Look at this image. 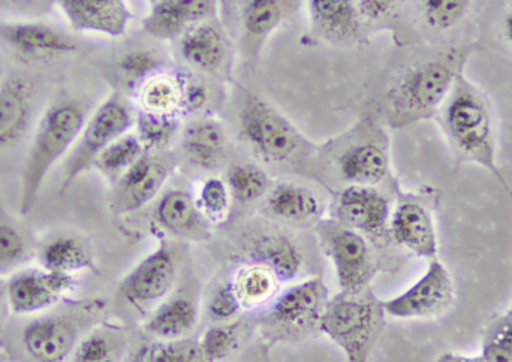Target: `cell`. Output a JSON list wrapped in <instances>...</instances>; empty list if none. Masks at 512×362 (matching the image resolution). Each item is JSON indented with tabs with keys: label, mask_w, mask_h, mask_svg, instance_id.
<instances>
[{
	"label": "cell",
	"mask_w": 512,
	"mask_h": 362,
	"mask_svg": "<svg viewBox=\"0 0 512 362\" xmlns=\"http://www.w3.org/2000/svg\"><path fill=\"white\" fill-rule=\"evenodd\" d=\"M471 53L469 45H448L400 69L385 96L391 125L406 126L436 117L454 81L463 74V66Z\"/></svg>",
	"instance_id": "obj_1"
},
{
	"label": "cell",
	"mask_w": 512,
	"mask_h": 362,
	"mask_svg": "<svg viewBox=\"0 0 512 362\" xmlns=\"http://www.w3.org/2000/svg\"><path fill=\"white\" fill-rule=\"evenodd\" d=\"M436 117L454 156L460 162L480 165L492 173L512 196L496 165L495 120L483 90L460 74Z\"/></svg>",
	"instance_id": "obj_2"
},
{
	"label": "cell",
	"mask_w": 512,
	"mask_h": 362,
	"mask_svg": "<svg viewBox=\"0 0 512 362\" xmlns=\"http://www.w3.org/2000/svg\"><path fill=\"white\" fill-rule=\"evenodd\" d=\"M89 113L86 105L74 98H62L45 108L39 117L32 143L21 171L18 211L29 216L36 207L48 174L77 143Z\"/></svg>",
	"instance_id": "obj_3"
},
{
	"label": "cell",
	"mask_w": 512,
	"mask_h": 362,
	"mask_svg": "<svg viewBox=\"0 0 512 362\" xmlns=\"http://www.w3.org/2000/svg\"><path fill=\"white\" fill-rule=\"evenodd\" d=\"M384 307L372 289L328 300L319 330L342 349L348 362H369L385 328Z\"/></svg>",
	"instance_id": "obj_4"
},
{
	"label": "cell",
	"mask_w": 512,
	"mask_h": 362,
	"mask_svg": "<svg viewBox=\"0 0 512 362\" xmlns=\"http://www.w3.org/2000/svg\"><path fill=\"white\" fill-rule=\"evenodd\" d=\"M319 244L336 271L342 294H360L378 273V258L369 238L334 219L316 225Z\"/></svg>",
	"instance_id": "obj_5"
},
{
	"label": "cell",
	"mask_w": 512,
	"mask_h": 362,
	"mask_svg": "<svg viewBox=\"0 0 512 362\" xmlns=\"http://www.w3.org/2000/svg\"><path fill=\"white\" fill-rule=\"evenodd\" d=\"M239 129L249 149L265 164L292 161L304 143L292 123L254 93L246 95L240 105Z\"/></svg>",
	"instance_id": "obj_6"
},
{
	"label": "cell",
	"mask_w": 512,
	"mask_h": 362,
	"mask_svg": "<svg viewBox=\"0 0 512 362\" xmlns=\"http://www.w3.org/2000/svg\"><path fill=\"white\" fill-rule=\"evenodd\" d=\"M328 303V289L319 277L295 283L277 295L261 321L268 340H294L319 330Z\"/></svg>",
	"instance_id": "obj_7"
},
{
	"label": "cell",
	"mask_w": 512,
	"mask_h": 362,
	"mask_svg": "<svg viewBox=\"0 0 512 362\" xmlns=\"http://www.w3.org/2000/svg\"><path fill=\"white\" fill-rule=\"evenodd\" d=\"M134 125V113L122 96H110L98 105V108L87 117L83 131L69 153L60 186L62 192L69 189L84 171L93 167L98 156L117 138L128 134Z\"/></svg>",
	"instance_id": "obj_8"
},
{
	"label": "cell",
	"mask_w": 512,
	"mask_h": 362,
	"mask_svg": "<svg viewBox=\"0 0 512 362\" xmlns=\"http://www.w3.org/2000/svg\"><path fill=\"white\" fill-rule=\"evenodd\" d=\"M104 303L93 301L83 315L56 313L32 319L21 333V345L33 362H66L89 327L87 319L99 315Z\"/></svg>",
	"instance_id": "obj_9"
},
{
	"label": "cell",
	"mask_w": 512,
	"mask_h": 362,
	"mask_svg": "<svg viewBox=\"0 0 512 362\" xmlns=\"http://www.w3.org/2000/svg\"><path fill=\"white\" fill-rule=\"evenodd\" d=\"M456 300V289L448 268L438 258L420 280L397 297L382 301L385 315L394 319H430L445 315Z\"/></svg>",
	"instance_id": "obj_10"
},
{
	"label": "cell",
	"mask_w": 512,
	"mask_h": 362,
	"mask_svg": "<svg viewBox=\"0 0 512 362\" xmlns=\"http://www.w3.org/2000/svg\"><path fill=\"white\" fill-rule=\"evenodd\" d=\"M179 255L168 243H161L141 259L119 286V294L129 306L147 310L164 300L179 276Z\"/></svg>",
	"instance_id": "obj_11"
},
{
	"label": "cell",
	"mask_w": 512,
	"mask_h": 362,
	"mask_svg": "<svg viewBox=\"0 0 512 362\" xmlns=\"http://www.w3.org/2000/svg\"><path fill=\"white\" fill-rule=\"evenodd\" d=\"M74 288V276L42 267L24 268L6 282V304L14 315H39L56 306Z\"/></svg>",
	"instance_id": "obj_12"
},
{
	"label": "cell",
	"mask_w": 512,
	"mask_h": 362,
	"mask_svg": "<svg viewBox=\"0 0 512 362\" xmlns=\"http://www.w3.org/2000/svg\"><path fill=\"white\" fill-rule=\"evenodd\" d=\"M393 204L378 187L346 186L333 202V219L372 240L390 238Z\"/></svg>",
	"instance_id": "obj_13"
},
{
	"label": "cell",
	"mask_w": 512,
	"mask_h": 362,
	"mask_svg": "<svg viewBox=\"0 0 512 362\" xmlns=\"http://www.w3.org/2000/svg\"><path fill=\"white\" fill-rule=\"evenodd\" d=\"M0 42L24 62H54L77 50L74 39L63 30L38 21L0 23Z\"/></svg>",
	"instance_id": "obj_14"
},
{
	"label": "cell",
	"mask_w": 512,
	"mask_h": 362,
	"mask_svg": "<svg viewBox=\"0 0 512 362\" xmlns=\"http://www.w3.org/2000/svg\"><path fill=\"white\" fill-rule=\"evenodd\" d=\"M390 238L417 258H438V235L429 202L417 195H400L391 211Z\"/></svg>",
	"instance_id": "obj_15"
},
{
	"label": "cell",
	"mask_w": 512,
	"mask_h": 362,
	"mask_svg": "<svg viewBox=\"0 0 512 362\" xmlns=\"http://www.w3.org/2000/svg\"><path fill=\"white\" fill-rule=\"evenodd\" d=\"M75 32L119 38L128 30L131 9L126 0H53Z\"/></svg>",
	"instance_id": "obj_16"
},
{
	"label": "cell",
	"mask_w": 512,
	"mask_h": 362,
	"mask_svg": "<svg viewBox=\"0 0 512 362\" xmlns=\"http://www.w3.org/2000/svg\"><path fill=\"white\" fill-rule=\"evenodd\" d=\"M170 176L167 164L146 152L125 174L116 180L114 210L119 214L135 213L161 193Z\"/></svg>",
	"instance_id": "obj_17"
},
{
	"label": "cell",
	"mask_w": 512,
	"mask_h": 362,
	"mask_svg": "<svg viewBox=\"0 0 512 362\" xmlns=\"http://www.w3.org/2000/svg\"><path fill=\"white\" fill-rule=\"evenodd\" d=\"M38 89L32 78L12 75L0 84V150L18 143L35 114Z\"/></svg>",
	"instance_id": "obj_18"
},
{
	"label": "cell",
	"mask_w": 512,
	"mask_h": 362,
	"mask_svg": "<svg viewBox=\"0 0 512 362\" xmlns=\"http://www.w3.org/2000/svg\"><path fill=\"white\" fill-rule=\"evenodd\" d=\"M153 219L162 231L189 241H206L212 223L204 217L191 193L182 189L165 192L156 202Z\"/></svg>",
	"instance_id": "obj_19"
},
{
	"label": "cell",
	"mask_w": 512,
	"mask_h": 362,
	"mask_svg": "<svg viewBox=\"0 0 512 362\" xmlns=\"http://www.w3.org/2000/svg\"><path fill=\"white\" fill-rule=\"evenodd\" d=\"M340 179L348 186L378 187L390 177V153L382 140L358 141L337 158Z\"/></svg>",
	"instance_id": "obj_20"
},
{
	"label": "cell",
	"mask_w": 512,
	"mask_h": 362,
	"mask_svg": "<svg viewBox=\"0 0 512 362\" xmlns=\"http://www.w3.org/2000/svg\"><path fill=\"white\" fill-rule=\"evenodd\" d=\"M180 144L189 164L200 170H218L227 159V132L221 123L209 117H197L186 123Z\"/></svg>",
	"instance_id": "obj_21"
},
{
	"label": "cell",
	"mask_w": 512,
	"mask_h": 362,
	"mask_svg": "<svg viewBox=\"0 0 512 362\" xmlns=\"http://www.w3.org/2000/svg\"><path fill=\"white\" fill-rule=\"evenodd\" d=\"M213 0H158L144 20V30L158 39L180 38L186 30L212 17Z\"/></svg>",
	"instance_id": "obj_22"
},
{
	"label": "cell",
	"mask_w": 512,
	"mask_h": 362,
	"mask_svg": "<svg viewBox=\"0 0 512 362\" xmlns=\"http://www.w3.org/2000/svg\"><path fill=\"white\" fill-rule=\"evenodd\" d=\"M180 56L192 69L216 74L224 68L228 57L227 41L212 21L206 20L186 30L179 38Z\"/></svg>",
	"instance_id": "obj_23"
},
{
	"label": "cell",
	"mask_w": 512,
	"mask_h": 362,
	"mask_svg": "<svg viewBox=\"0 0 512 362\" xmlns=\"http://www.w3.org/2000/svg\"><path fill=\"white\" fill-rule=\"evenodd\" d=\"M321 210L318 195L309 187L292 181L277 183L265 195V213L282 222H312L318 219Z\"/></svg>",
	"instance_id": "obj_24"
},
{
	"label": "cell",
	"mask_w": 512,
	"mask_h": 362,
	"mask_svg": "<svg viewBox=\"0 0 512 362\" xmlns=\"http://www.w3.org/2000/svg\"><path fill=\"white\" fill-rule=\"evenodd\" d=\"M316 29L334 42H354L363 33L355 0H307Z\"/></svg>",
	"instance_id": "obj_25"
},
{
	"label": "cell",
	"mask_w": 512,
	"mask_h": 362,
	"mask_svg": "<svg viewBox=\"0 0 512 362\" xmlns=\"http://www.w3.org/2000/svg\"><path fill=\"white\" fill-rule=\"evenodd\" d=\"M38 261L42 268L68 276L92 270L95 264L92 246L83 237L71 232L53 235L44 241L38 250Z\"/></svg>",
	"instance_id": "obj_26"
},
{
	"label": "cell",
	"mask_w": 512,
	"mask_h": 362,
	"mask_svg": "<svg viewBox=\"0 0 512 362\" xmlns=\"http://www.w3.org/2000/svg\"><path fill=\"white\" fill-rule=\"evenodd\" d=\"M200 312L197 303L186 295H177L156 307L146 331L162 342L186 339L197 327Z\"/></svg>",
	"instance_id": "obj_27"
},
{
	"label": "cell",
	"mask_w": 512,
	"mask_h": 362,
	"mask_svg": "<svg viewBox=\"0 0 512 362\" xmlns=\"http://www.w3.org/2000/svg\"><path fill=\"white\" fill-rule=\"evenodd\" d=\"M415 17L424 32L445 36L466 23L475 0H411Z\"/></svg>",
	"instance_id": "obj_28"
},
{
	"label": "cell",
	"mask_w": 512,
	"mask_h": 362,
	"mask_svg": "<svg viewBox=\"0 0 512 362\" xmlns=\"http://www.w3.org/2000/svg\"><path fill=\"white\" fill-rule=\"evenodd\" d=\"M255 262L267 265L280 282L295 279L303 267V253L294 238L282 232L262 235L254 244Z\"/></svg>",
	"instance_id": "obj_29"
},
{
	"label": "cell",
	"mask_w": 512,
	"mask_h": 362,
	"mask_svg": "<svg viewBox=\"0 0 512 362\" xmlns=\"http://www.w3.org/2000/svg\"><path fill=\"white\" fill-rule=\"evenodd\" d=\"M126 351L128 337L122 328L99 325L83 334L66 362H123Z\"/></svg>",
	"instance_id": "obj_30"
},
{
	"label": "cell",
	"mask_w": 512,
	"mask_h": 362,
	"mask_svg": "<svg viewBox=\"0 0 512 362\" xmlns=\"http://www.w3.org/2000/svg\"><path fill=\"white\" fill-rule=\"evenodd\" d=\"M231 282L243 309H256L277 297L280 280L267 265L252 262L239 268Z\"/></svg>",
	"instance_id": "obj_31"
},
{
	"label": "cell",
	"mask_w": 512,
	"mask_h": 362,
	"mask_svg": "<svg viewBox=\"0 0 512 362\" xmlns=\"http://www.w3.org/2000/svg\"><path fill=\"white\" fill-rule=\"evenodd\" d=\"M141 110L155 114L180 116L182 80L170 74H156L138 90Z\"/></svg>",
	"instance_id": "obj_32"
},
{
	"label": "cell",
	"mask_w": 512,
	"mask_h": 362,
	"mask_svg": "<svg viewBox=\"0 0 512 362\" xmlns=\"http://www.w3.org/2000/svg\"><path fill=\"white\" fill-rule=\"evenodd\" d=\"M182 117L176 114H155L140 110L135 126L144 150L159 153L167 150L180 134Z\"/></svg>",
	"instance_id": "obj_33"
},
{
	"label": "cell",
	"mask_w": 512,
	"mask_h": 362,
	"mask_svg": "<svg viewBox=\"0 0 512 362\" xmlns=\"http://www.w3.org/2000/svg\"><path fill=\"white\" fill-rule=\"evenodd\" d=\"M225 181L230 187L233 201L240 205L255 204L259 199L265 198L271 189L270 177L264 168L252 162L231 165Z\"/></svg>",
	"instance_id": "obj_34"
},
{
	"label": "cell",
	"mask_w": 512,
	"mask_h": 362,
	"mask_svg": "<svg viewBox=\"0 0 512 362\" xmlns=\"http://www.w3.org/2000/svg\"><path fill=\"white\" fill-rule=\"evenodd\" d=\"M285 14V0H242L240 21L243 32L252 39L270 35Z\"/></svg>",
	"instance_id": "obj_35"
},
{
	"label": "cell",
	"mask_w": 512,
	"mask_h": 362,
	"mask_svg": "<svg viewBox=\"0 0 512 362\" xmlns=\"http://www.w3.org/2000/svg\"><path fill=\"white\" fill-rule=\"evenodd\" d=\"M146 153L137 134H125L110 144L96 159L93 167L111 180L119 179Z\"/></svg>",
	"instance_id": "obj_36"
},
{
	"label": "cell",
	"mask_w": 512,
	"mask_h": 362,
	"mask_svg": "<svg viewBox=\"0 0 512 362\" xmlns=\"http://www.w3.org/2000/svg\"><path fill=\"white\" fill-rule=\"evenodd\" d=\"M194 198L201 213L210 223L224 222L230 216L233 196L227 181L221 177L212 176L201 181Z\"/></svg>",
	"instance_id": "obj_37"
},
{
	"label": "cell",
	"mask_w": 512,
	"mask_h": 362,
	"mask_svg": "<svg viewBox=\"0 0 512 362\" xmlns=\"http://www.w3.org/2000/svg\"><path fill=\"white\" fill-rule=\"evenodd\" d=\"M481 357L486 362H512V312L496 316L484 328Z\"/></svg>",
	"instance_id": "obj_38"
},
{
	"label": "cell",
	"mask_w": 512,
	"mask_h": 362,
	"mask_svg": "<svg viewBox=\"0 0 512 362\" xmlns=\"http://www.w3.org/2000/svg\"><path fill=\"white\" fill-rule=\"evenodd\" d=\"M162 59L153 51L135 50L123 54L117 63V74L126 89H135L146 83L153 75L161 74Z\"/></svg>",
	"instance_id": "obj_39"
},
{
	"label": "cell",
	"mask_w": 512,
	"mask_h": 362,
	"mask_svg": "<svg viewBox=\"0 0 512 362\" xmlns=\"http://www.w3.org/2000/svg\"><path fill=\"white\" fill-rule=\"evenodd\" d=\"M240 325L237 322L213 325L201 337L200 345L204 360L207 362H221L227 360L240 343Z\"/></svg>",
	"instance_id": "obj_40"
},
{
	"label": "cell",
	"mask_w": 512,
	"mask_h": 362,
	"mask_svg": "<svg viewBox=\"0 0 512 362\" xmlns=\"http://www.w3.org/2000/svg\"><path fill=\"white\" fill-rule=\"evenodd\" d=\"M140 362H207L200 345L194 340L182 339L153 343L141 351Z\"/></svg>",
	"instance_id": "obj_41"
},
{
	"label": "cell",
	"mask_w": 512,
	"mask_h": 362,
	"mask_svg": "<svg viewBox=\"0 0 512 362\" xmlns=\"http://www.w3.org/2000/svg\"><path fill=\"white\" fill-rule=\"evenodd\" d=\"M29 256V246L20 229L0 222V271L20 267Z\"/></svg>",
	"instance_id": "obj_42"
},
{
	"label": "cell",
	"mask_w": 512,
	"mask_h": 362,
	"mask_svg": "<svg viewBox=\"0 0 512 362\" xmlns=\"http://www.w3.org/2000/svg\"><path fill=\"white\" fill-rule=\"evenodd\" d=\"M243 307L234 291L233 282H224L216 286L207 301V315L216 324H225L237 318Z\"/></svg>",
	"instance_id": "obj_43"
},
{
	"label": "cell",
	"mask_w": 512,
	"mask_h": 362,
	"mask_svg": "<svg viewBox=\"0 0 512 362\" xmlns=\"http://www.w3.org/2000/svg\"><path fill=\"white\" fill-rule=\"evenodd\" d=\"M182 80V102H180V117L195 116L203 113L210 104L209 86L203 80L194 77H180Z\"/></svg>",
	"instance_id": "obj_44"
},
{
	"label": "cell",
	"mask_w": 512,
	"mask_h": 362,
	"mask_svg": "<svg viewBox=\"0 0 512 362\" xmlns=\"http://www.w3.org/2000/svg\"><path fill=\"white\" fill-rule=\"evenodd\" d=\"M363 24L384 23L399 11L402 0H355Z\"/></svg>",
	"instance_id": "obj_45"
},
{
	"label": "cell",
	"mask_w": 512,
	"mask_h": 362,
	"mask_svg": "<svg viewBox=\"0 0 512 362\" xmlns=\"http://www.w3.org/2000/svg\"><path fill=\"white\" fill-rule=\"evenodd\" d=\"M498 33L502 42L512 51V3L502 11Z\"/></svg>",
	"instance_id": "obj_46"
},
{
	"label": "cell",
	"mask_w": 512,
	"mask_h": 362,
	"mask_svg": "<svg viewBox=\"0 0 512 362\" xmlns=\"http://www.w3.org/2000/svg\"><path fill=\"white\" fill-rule=\"evenodd\" d=\"M438 362H486L481 355L478 357H466V355L456 354V352H445L438 358Z\"/></svg>",
	"instance_id": "obj_47"
},
{
	"label": "cell",
	"mask_w": 512,
	"mask_h": 362,
	"mask_svg": "<svg viewBox=\"0 0 512 362\" xmlns=\"http://www.w3.org/2000/svg\"><path fill=\"white\" fill-rule=\"evenodd\" d=\"M41 0H0V8L30 9L38 5Z\"/></svg>",
	"instance_id": "obj_48"
},
{
	"label": "cell",
	"mask_w": 512,
	"mask_h": 362,
	"mask_svg": "<svg viewBox=\"0 0 512 362\" xmlns=\"http://www.w3.org/2000/svg\"><path fill=\"white\" fill-rule=\"evenodd\" d=\"M6 303V282L0 280V309Z\"/></svg>",
	"instance_id": "obj_49"
},
{
	"label": "cell",
	"mask_w": 512,
	"mask_h": 362,
	"mask_svg": "<svg viewBox=\"0 0 512 362\" xmlns=\"http://www.w3.org/2000/svg\"><path fill=\"white\" fill-rule=\"evenodd\" d=\"M6 360H8V357L3 352H0V362H6Z\"/></svg>",
	"instance_id": "obj_50"
},
{
	"label": "cell",
	"mask_w": 512,
	"mask_h": 362,
	"mask_svg": "<svg viewBox=\"0 0 512 362\" xmlns=\"http://www.w3.org/2000/svg\"><path fill=\"white\" fill-rule=\"evenodd\" d=\"M508 310H510V312H512V297H511V306H510V309H508Z\"/></svg>",
	"instance_id": "obj_51"
},
{
	"label": "cell",
	"mask_w": 512,
	"mask_h": 362,
	"mask_svg": "<svg viewBox=\"0 0 512 362\" xmlns=\"http://www.w3.org/2000/svg\"><path fill=\"white\" fill-rule=\"evenodd\" d=\"M150 2L156 3L158 2V0H150Z\"/></svg>",
	"instance_id": "obj_52"
}]
</instances>
